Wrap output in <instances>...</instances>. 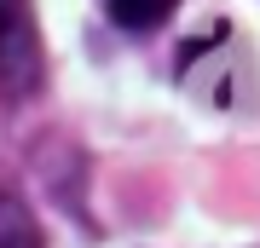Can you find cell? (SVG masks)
<instances>
[{
  "instance_id": "cell-1",
  "label": "cell",
  "mask_w": 260,
  "mask_h": 248,
  "mask_svg": "<svg viewBox=\"0 0 260 248\" xmlns=\"http://www.w3.org/2000/svg\"><path fill=\"white\" fill-rule=\"evenodd\" d=\"M41 81V29L29 0H0V104L35 92Z\"/></svg>"
},
{
  "instance_id": "cell-2",
  "label": "cell",
  "mask_w": 260,
  "mask_h": 248,
  "mask_svg": "<svg viewBox=\"0 0 260 248\" xmlns=\"http://www.w3.org/2000/svg\"><path fill=\"white\" fill-rule=\"evenodd\" d=\"M0 248H41V225L12 185H0Z\"/></svg>"
},
{
  "instance_id": "cell-3",
  "label": "cell",
  "mask_w": 260,
  "mask_h": 248,
  "mask_svg": "<svg viewBox=\"0 0 260 248\" xmlns=\"http://www.w3.org/2000/svg\"><path fill=\"white\" fill-rule=\"evenodd\" d=\"M179 0H104V12H110L116 29H133V35H145V29H156L168 12H174Z\"/></svg>"
}]
</instances>
